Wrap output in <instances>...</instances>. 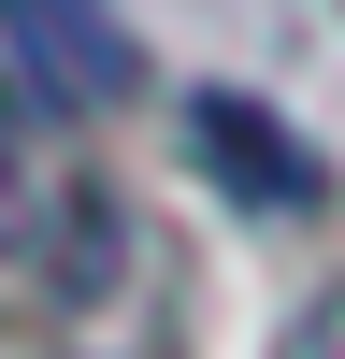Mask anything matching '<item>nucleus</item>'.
Segmentation results:
<instances>
[{
    "label": "nucleus",
    "instance_id": "obj_1",
    "mask_svg": "<svg viewBox=\"0 0 345 359\" xmlns=\"http://www.w3.org/2000/svg\"><path fill=\"white\" fill-rule=\"evenodd\" d=\"M101 273H115V216H101V187L58 158V115L29 101L15 57H0V287L86 302Z\"/></svg>",
    "mask_w": 345,
    "mask_h": 359
},
{
    "label": "nucleus",
    "instance_id": "obj_2",
    "mask_svg": "<svg viewBox=\"0 0 345 359\" xmlns=\"http://www.w3.org/2000/svg\"><path fill=\"white\" fill-rule=\"evenodd\" d=\"M0 57H15V86L43 115H101L144 86V43L101 15V0H0Z\"/></svg>",
    "mask_w": 345,
    "mask_h": 359
},
{
    "label": "nucleus",
    "instance_id": "obj_3",
    "mask_svg": "<svg viewBox=\"0 0 345 359\" xmlns=\"http://www.w3.org/2000/svg\"><path fill=\"white\" fill-rule=\"evenodd\" d=\"M187 144H201V172H216L230 201H259V216H288V201L331 187V172H316V144H302V130H273L245 86H187Z\"/></svg>",
    "mask_w": 345,
    "mask_h": 359
},
{
    "label": "nucleus",
    "instance_id": "obj_4",
    "mask_svg": "<svg viewBox=\"0 0 345 359\" xmlns=\"http://www.w3.org/2000/svg\"><path fill=\"white\" fill-rule=\"evenodd\" d=\"M288 359H345V287H331V302L302 316V331H288Z\"/></svg>",
    "mask_w": 345,
    "mask_h": 359
}]
</instances>
